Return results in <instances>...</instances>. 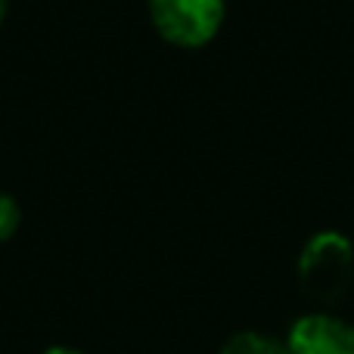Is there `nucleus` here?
Wrapping results in <instances>:
<instances>
[{"instance_id": "nucleus-7", "label": "nucleus", "mask_w": 354, "mask_h": 354, "mask_svg": "<svg viewBox=\"0 0 354 354\" xmlns=\"http://www.w3.org/2000/svg\"><path fill=\"white\" fill-rule=\"evenodd\" d=\"M3 19H6V0H0V25H3Z\"/></svg>"}, {"instance_id": "nucleus-1", "label": "nucleus", "mask_w": 354, "mask_h": 354, "mask_svg": "<svg viewBox=\"0 0 354 354\" xmlns=\"http://www.w3.org/2000/svg\"><path fill=\"white\" fill-rule=\"evenodd\" d=\"M153 28L183 50L205 47L224 25V0H147Z\"/></svg>"}, {"instance_id": "nucleus-6", "label": "nucleus", "mask_w": 354, "mask_h": 354, "mask_svg": "<svg viewBox=\"0 0 354 354\" xmlns=\"http://www.w3.org/2000/svg\"><path fill=\"white\" fill-rule=\"evenodd\" d=\"M44 354H81L78 348H66V345H56V348H47Z\"/></svg>"}, {"instance_id": "nucleus-3", "label": "nucleus", "mask_w": 354, "mask_h": 354, "mask_svg": "<svg viewBox=\"0 0 354 354\" xmlns=\"http://www.w3.org/2000/svg\"><path fill=\"white\" fill-rule=\"evenodd\" d=\"M292 354H354V326L333 314H305L286 339Z\"/></svg>"}, {"instance_id": "nucleus-5", "label": "nucleus", "mask_w": 354, "mask_h": 354, "mask_svg": "<svg viewBox=\"0 0 354 354\" xmlns=\"http://www.w3.org/2000/svg\"><path fill=\"white\" fill-rule=\"evenodd\" d=\"M19 221H22V212H19L16 199L0 193V243H6L19 230Z\"/></svg>"}, {"instance_id": "nucleus-4", "label": "nucleus", "mask_w": 354, "mask_h": 354, "mask_svg": "<svg viewBox=\"0 0 354 354\" xmlns=\"http://www.w3.org/2000/svg\"><path fill=\"white\" fill-rule=\"evenodd\" d=\"M221 354H292L289 345L277 342L270 336H261V333H236L224 342Z\"/></svg>"}, {"instance_id": "nucleus-2", "label": "nucleus", "mask_w": 354, "mask_h": 354, "mask_svg": "<svg viewBox=\"0 0 354 354\" xmlns=\"http://www.w3.org/2000/svg\"><path fill=\"white\" fill-rule=\"evenodd\" d=\"M354 270L351 243L336 230H324L305 243L299 255V283L314 299H336L345 292Z\"/></svg>"}]
</instances>
